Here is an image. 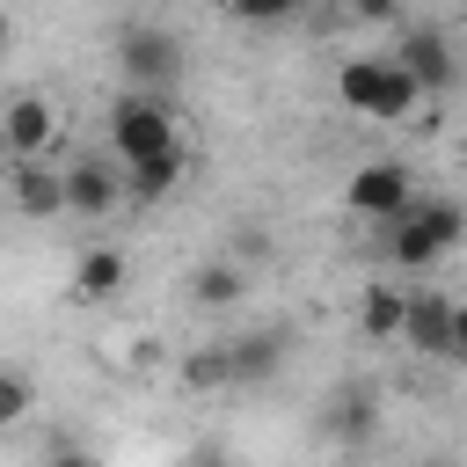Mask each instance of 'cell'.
I'll use <instances>...</instances> for the list:
<instances>
[{
    "label": "cell",
    "instance_id": "6da1fadb",
    "mask_svg": "<svg viewBox=\"0 0 467 467\" xmlns=\"http://www.w3.org/2000/svg\"><path fill=\"white\" fill-rule=\"evenodd\" d=\"M460 234H467V212L452 204V197H409L394 219H387V263L394 270H431L438 255H452L460 248Z\"/></svg>",
    "mask_w": 467,
    "mask_h": 467
},
{
    "label": "cell",
    "instance_id": "7a4b0ae2",
    "mask_svg": "<svg viewBox=\"0 0 467 467\" xmlns=\"http://www.w3.org/2000/svg\"><path fill=\"white\" fill-rule=\"evenodd\" d=\"M336 95L350 117H372V124H409L431 95L394 66V58H343L336 66Z\"/></svg>",
    "mask_w": 467,
    "mask_h": 467
},
{
    "label": "cell",
    "instance_id": "3957f363",
    "mask_svg": "<svg viewBox=\"0 0 467 467\" xmlns=\"http://www.w3.org/2000/svg\"><path fill=\"white\" fill-rule=\"evenodd\" d=\"M168 146H182L168 95L124 88V95L109 102V161H117V168H131V161H146V153H168Z\"/></svg>",
    "mask_w": 467,
    "mask_h": 467
},
{
    "label": "cell",
    "instance_id": "277c9868",
    "mask_svg": "<svg viewBox=\"0 0 467 467\" xmlns=\"http://www.w3.org/2000/svg\"><path fill=\"white\" fill-rule=\"evenodd\" d=\"M117 73H124L131 88H146V95H168V88L182 80V36L161 29V22L117 29Z\"/></svg>",
    "mask_w": 467,
    "mask_h": 467
},
{
    "label": "cell",
    "instance_id": "5b68a950",
    "mask_svg": "<svg viewBox=\"0 0 467 467\" xmlns=\"http://www.w3.org/2000/svg\"><path fill=\"white\" fill-rule=\"evenodd\" d=\"M58 139H66V109H58L51 95L22 88V95L0 102V153H7V161H51Z\"/></svg>",
    "mask_w": 467,
    "mask_h": 467
},
{
    "label": "cell",
    "instance_id": "8992f818",
    "mask_svg": "<svg viewBox=\"0 0 467 467\" xmlns=\"http://www.w3.org/2000/svg\"><path fill=\"white\" fill-rule=\"evenodd\" d=\"M401 343L423 350V358H438V365H452V358L467 350V321H460V306H452L445 292H409V306H401Z\"/></svg>",
    "mask_w": 467,
    "mask_h": 467
},
{
    "label": "cell",
    "instance_id": "52a82bcc",
    "mask_svg": "<svg viewBox=\"0 0 467 467\" xmlns=\"http://www.w3.org/2000/svg\"><path fill=\"white\" fill-rule=\"evenodd\" d=\"M394 66H401L423 95H445V88L460 80V51H452V36H445L438 22H401V36H394Z\"/></svg>",
    "mask_w": 467,
    "mask_h": 467
},
{
    "label": "cell",
    "instance_id": "ba28073f",
    "mask_svg": "<svg viewBox=\"0 0 467 467\" xmlns=\"http://www.w3.org/2000/svg\"><path fill=\"white\" fill-rule=\"evenodd\" d=\"M409 197H416V175H409V161H394V153L365 161V168L350 175V190H343V204H350L358 219H372V226H387Z\"/></svg>",
    "mask_w": 467,
    "mask_h": 467
},
{
    "label": "cell",
    "instance_id": "9c48e42d",
    "mask_svg": "<svg viewBox=\"0 0 467 467\" xmlns=\"http://www.w3.org/2000/svg\"><path fill=\"white\" fill-rule=\"evenodd\" d=\"M58 182H66V212H80V219H109L117 197H124V168H117L109 153H80V161H66Z\"/></svg>",
    "mask_w": 467,
    "mask_h": 467
},
{
    "label": "cell",
    "instance_id": "30bf717a",
    "mask_svg": "<svg viewBox=\"0 0 467 467\" xmlns=\"http://www.w3.org/2000/svg\"><path fill=\"white\" fill-rule=\"evenodd\" d=\"M131 285V263H124V248H109V241H95V248H80V263H73V299L80 306H109L117 292Z\"/></svg>",
    "mask_w": 467,
    "mask_h": 467
},
{
    "label": "cell",
    "instance_id": "8fae6325",
    "mask_svg": "<svg viewBox=\"0 0 467 467\" xmlns=\"http://www.w3.org/2000/svg\"><path fill=\"white\" fill-rule=\"evenodd\" d=\"M379 431V394L372 387H336L328 409H321V438L328 445H372Z\"/></svg>",
    "mask_w": 467,
    "mask_h": 467
},
{
    "label": "cell",
    "instance_id": "7c38bea8",
    "mask_svg": "<svg viewBox=\"0 0 467 467\" xmlns=\"http://www.w3.org/2000/svg\"><path fill=\"white\" fill-rule=\"evenodd\" d=\"M219 358H226V387H255V379H270L285 365V336L277 328H255V336L219 343Z\"/></svg>",
    "mask_w": 467,
    "mask_h": 467
},
{
    "label": "cell",
    "instance_id": "4fadbf2b",
    "mask_svg": "<svg viewBox=\"0 0 467 467\" xmlns=\"http://www.w3.org/2000/svg\"><path fill=\"white\" fill-rule=\"evenodd\" d=\"M182 175H190V153H182V146L146 153V161H131V168H124V197H131V204H161V197H175V190H182Z\"/></svg>",
    "mask_w": 467,
    "mask_h": 467
},
{
    "label": "cell",
    "instance_id": "5bb4252c",
    "mask_svg": "<svg viewBox=\"0 0 467 467\" xmlns=\"http://www.w3.org/2000/svg\"><path fill=\"white\" fill-rule=\"evenodd\" d=\"M7 190H15V212H22V219H58V212H66V182H58L51 161H15Z\"/></svg>",
    "mask_w": 467,
    "mask_h": 467
},
{
    "label": "cell",
    "instance_id": "9a60e30c",
    "mask_svg": "<svg viewBox=\"0 0 467 467\" xmlns=\"http://www.w3.org/2000/svg\"><path fill=\"white\" fill-rule=\"evenodd\" d=\"M241 292H248V270H241L234 255H212V263H197V270H190V306H204V314L241 306Z\"/></svg>",
    "mask_w": 467,
    "mask_h": 467
},
{
    "label": "cell",
    "instance_id": "2e32d148",
    "mask_svg": "<svg viewBox=\"0 0 467 467\" xmlns=\"http://www.w3.org/2000/svg\"><path fill=\"white\" fill-rule=\"evenodd\" d=\"M401 306H409V285L379 277V285H365V299H358V328H365L372 343H394V336H401Z\"/></svg>",
    "mask_w": 467,
    "mask_h": 467
},
{
    "label": "cell",
    "instance_id": "e0dca14e",
    "mask_svg": "<svg viewBox=\"0 0 467 467\" xmlns=\"http://www.w3.org/2000/svg\"><path fill=\"white\" fill-rule=\"evenodd\" d=\"M219 15H234V22H248V29H277V22H292L306 0H212Z\"/></svg>",
    "mask_w": 467,
    "mask_h": 467
},
{
    "label": "cell",
    "instance_id": "ac0fdd59",
    "mask_svg": "<svg viewBox=\"0 0 467 467\" xmlns=\"http://www.w3.org/2000/svg\"><path fill=\"white\" fill-rule=\"evenodd\" d=\"M29 409H36V387H29V372H22V365H0V431H15Z\"/></svg>",
    "mask_w": 467,
    "mask_h": 467
},
{
    "label": "cell",
    "instance_id": "d6986e66",
    "mask_svg": "<svg viewBox=\"0 0 467 467\" xmlns=\"http://www.w3.org/2000/svg\"><path fill=\"white\" fill-rule=\"evenodd\" d=\"M182 379H190V387H226V358H219V343H204V350L182 365Z\"/></svg>",
    "mask_w": 467,
    "mask_h": 467
},
{
    "label": "cell",
    "instance_id": "ffe728a7",
    "mask_svg": "<svg viewBox=\"0 0 467 467\" xmlns=\"http://www.w3.org/2000/svg\"><path fill=\"white\" fill-rule=\"evenodd\" d=\"M358 22H401V0H343Z\"/></svg>",
    "mask_w": 467,
    "mask_h": 467
},
{
    "label": "cell",
    "instance_id": "44dd1931",
    "mask_svg": "<svg viewBox=\"0 0 467 467\" xmlns=\"http://www.w3.org/2000/svg\"><path fill=\"white\" fill-rule=\"evenodd\" d=\"M190 467H234V460H226L219 445H197V452H190Z\"/></svg>",
    "mask_w": 467,
    "mask_h": 467
},
{
    "label": "cell",
    "instance_id": "7402d4cb",
    "mask_svg": "<svg viewBox=\"0 0 467 467\" xmlns=\"http://www.w3.org/2000/svg\"><path fill=\"white\" fill-rule=\"evenodd\" d=\"M7 44H15V15L0 7V58H7Z\"/></svg>",
    "mask_w": 467,
    "mask_h": 467
},
{
    "label": "cell",
    "instance_id": "603a6c76",
    "mask_svg": "<svg viewBox=\"0 0 467 467\" xmlns=\"http://www.w3.org/2000/svg\"><path fill=\"white\" fill-rule=\"evenodd\" d=\"M51 467H102V460H88V452H66V460H51Z\"/></svg>",
    "mask_w": 467,
    "mask_h": 467
},
{
    "label": "cell",
    "instance_id": "cb8c5ba5",
    "mask_svg": "<svg viewBox=\"0 0 467 467\" xmlns=\"http://www.w3.org/2000/svg\"><path fill=\"white\" fill-rule=\"evenodd\" d=\"M416 467H452V460H416Z\"/></svg>",
    "mask_w": 467,
    "mask_h": 467
}]
</instances>
